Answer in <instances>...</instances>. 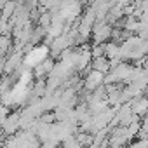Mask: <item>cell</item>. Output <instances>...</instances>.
I'll return each mask as SVG.
<instances>
[{"label": "cell", "instance_id": "6da1fadb", "mask_svg": "<svg viewBox=\"0 0 148 148\" xmlns=\"http://www.w3.org/2000/svg\"><path fill=\"white\" fill-rule=\"evenodd\" d=\"M47 58V47H37L30 52V56L26 58V63L33 64V63H42Z\"/></svg>", "mask_w": 148, "mask_h": 148}]
</instances>
